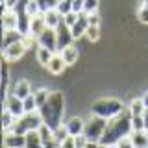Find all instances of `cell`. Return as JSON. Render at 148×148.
<instances>
[{
    "label": "cell",
    "instance_id": "1",
    "mask_svg": "<svg viewBox=\"0 0 148 148\" xmlns=\"http://www.w3.org/2000/svg\"><path fill=\"white\" fill-rule=\"evenodd\" d=\"M132 130H133L132 113H130V109L126 108L124 111H120L119 115H115V117H111L108 120L106 132H104V135L100 137L98 145L100 146H117L120 139L132 133Z\"/></svg>",
    "mask_w": 148,
    "mask_h": 148
},
{
    "label": "cell",
    "instance_id": "2",
    "mask_svg": "<svg viewBox=\"0 0 148 148\" xmlns=\"http://www.w3.org/2000/svg\"><path fill=\"white\" fill-rule=\"evenodd\" d=\"M43 120L48 126H59L63 119V111H65V96L59 91H50V96L46 98V102L39 108Z\"/></svg>",
    "mask_w": 148,
    "mask_h": 148
},
{
    "label": "cell",
    "instance_id": "3",
    "mask_svg": "<svg viewBox=\"0 0 148 148\" xmlns=\"http://www.w3.org/2000/svg\"><path fill=\"white\" fill-rule=\"evenodd\" d=\"M124 109H126V106L119 98H98L91 106V113L98 115V117H104V119H111Z\"/></svg>",
    "mask_w": 148,
    "mask_h": 148
},
{
    "label": "cell",
    "instance_id": "4",
    "mask_svg": "<svg viewBox=\"0 0 148 148\" xmlns=\"http://www.w3.org/2000/svg\"><path fill=\"white\" fill-rule=\"evenodd\" d=\"M108 120L109 119L98 117V115H92V119H89L85 122V130H83V133H85L87 139H89V145H98L100 137L104 135V132H106Z\"/></svg>",
    "mask_w": 148,
    "mask_h": 148
},
{
    "label": "cell",
    "instance_id": "5",
    "mask_svg": "<svg viewBox=\"0 0 148 148\" xmlns=\"http://www.w3.org/2000/svg\"><path fill=\"white\" fill-rule=\"evenodd\" d=\"M43 115H41V111H30V113H24L21 119H17V122L13 124V132L17 133H26L30 132V130H39V126L43 124Z\"/></svg>",
    "mask_w": 148,
    "mask_h": 148
},
{
    "label": "cell",
    "instance_id": "6",
    "mask_svg": "<svg viewBox=\"0 0 148 148\" xmlns=\"http://www.w3.org/2000/svg\"><path fill=\"white\" fill-rule=\"evenodd\" d=\"M26 50H28L26 39H21V41H17V43L2 48V59H6V61H18V59L26 54Z\"/></svg>",
    "mask_w": 148,
    "mask_h": 148
},
{
    "label": "cell",
    "instance_id": "7",
    "mask_svg": "<svg viewBox=\"0 0 148 148\" xmlns=\"http://www.w3.org/2000/svg\"><path fill=\"white\" fill-rule=\"evenodd\" d=\"M37 45H39V46H46V48H50L52 52H59V48H58V34H56V28L46 26L45 30L41 32V35L37 37Z\"/></svg>",
    "mask_w": 148,
    "mask_h": 148
},
{
    "label": "cell",
    "instance_id": "8",
    "mask_svg": "<svg viewBox=\"0 0 148 148\" xmlns=\"http://www.w3.org/2000/svg\"><path fill=\"white\" fill-rule=\"evenodd\" d=\"M2 145H4V148H24L26 146V135L24 133H17L13 130H4Z\"/></svg>",
    "mask_w": 148,
    "mask_h": 148
},
{
    "label": "cell",
    "instance_id": "9",
    "mask_svg": "<svg viewBox=\"0 0 148 148\" xmlns=\"http://www.w3.org/2000/svg\"><path fill=\"white\" fill-rule=\"evenodd\" d=\"M2 108L9 109L17 119H21L22 115H24V100L18 98L17 95H13V92H11V95L4 96V100H2Z\"/></svg>",
    "mask_w": 148,
    "mask_h": 148
},
{
    "label": "cell",
    "instance_id": "10",
    "mask_svg": "<svg viewBox=\"0 0 148 148\" xmlns=\"http://www.w3.org/2000/svg\"><path fill=\"white\" fill-rule=\"evenodd\" d=\"M56 34H58V48L63 50L65 46L72 45L74 43V37H72V32H71V26L65 24V21L56 28Z\"/></svg>",
    "mask_w": 148,
    "mask_h": 148
},
{
    "label": "cell",
    "instance_id": "11",
    "mask_svg": "<svg viewBox=\"0 0 148 148\" xmlns=\"http://www.w3.org/2000/svg\"><path fill=\"white\" fill-rule=\"evenodd\" d=\"M67 67H69V65L65 63V59L61 58V54H59V52H56V54L52 56V59L46 63V71H48L50 74H54V76L63 74V71H65Z\"/></svg>",
    "mask_w": 148,
    "mask_h": 148
},
{
    "label": "cell",
    "instance_id": "12",
    "mask_svg": "<svg viewBox=\"0 0 148 148\" xmlns=\"http://www.w3.org/2000/svg\"><path fill=\"white\" fill-rule=\"evenodd\" d=\"M18 11L17 9H4L2 13V30H17Z\"/></svg>",
    "mask_w": 148,
    "mask_h": 148
},
{
    "label": "cell",
    "instance_id": "13",
    "mask_svg": "<svg viewBox=\"0 0 148 148\" xmlns=\"http://www.w3.org/2000/svg\"><path fill=\"white\" fill-rule=\"evenodd\" d=\"M46 28V18H45V13H39V15L32 17V24H30V34L34 39H37V37L41 35V32H43Z\"/></svg>",
    "mask_w": 148,
    "mask_h": 148
},
{
    "label": "cell",
    "instance_id": "14",
    "mask_svg": "<svg viewBox=\"0 0 148 148\" xmlns=\"http://www.w3.org/2000/svg\"><path fill=\"white\" fill-rule=\"evenodd\" d=\"M17 11H18V24H17V30L21 32V34L28 35V34H30V24H32V15L26 11V9H22V8H18Z\"/></svg>",
    "mask_w": 148,
    "mask_h": 148
},
{
    "label": "cell",
    "instance_id": "15",
    "mask_svg": "<svg viewBox=\"0 0 148 148\" xmlns=\"http://www.w3.org/2000/svg\"><path fill=\"white\" fill-rule=\"evenodd\" d=\"M65 124H67L71 135H80V133H83V130H85V120L82 117H71Z\"/></svg>",
    "mask_w": 148,
    "mask_h": 148
},
{
    "label": "cell",
    "instance_id": "16",
    "mask_svg": "<svg viewBox=\"0 0 148 148\" xmlns=\"http://www.w3.org/2000/svg\"><path fill=\"white\" fill-rule=\"evenodd\" d=\"M135 148H146L148 146V132L146 130H132L130 133Z\"/></svg>",
    "mask_w": 148,
    "mask_h": 148
},
{
    "label": "cell",
    "instance_id": "17",
    "mask_svg": "<svg viewBox=\"0 0 148 148\" xmlns=\"http://www.w3.org/2000/svg\"><path fill=\"white\" fill-rule=\"evenodd\" d=\"M24 39V34H21L18 30H2V48L17 43V41Z\"/></svg>",
    "mask_w": 148,
    "mask_h": 148
},
{
    "label": "cell",
    "instance_id": "18",
    "mask_svg": "<svg viewBox=\"0 0 148 148\" xmlns=\"http://www.w3.org/2000/svg\"><path fill=\"white\" fill-rule=\"evenodd\" d=\"M45 18H46V26H52V28H58L63 22V15H61V11H59L58 8L46 9V11H45Z\"/></svg>",
    "mask_w": 148,
    "mask_h": 148
},
{
    "label": "cell",
    "instance_id": "19",
    "mask_svg": "<svg viewBox=\"0 0 148 148\" xmlns=\"http://www.w3.org/2000/svg\"><path fill=\"white\" fill-rule=\"evenodd\" d=\"M59 54H61V58L65 59V63L71 67V65L76 63V59H78V48L74 45H69V46H65L63 50H59Z\"/></svg>",
    "mask_w": 148,
    "mask_h": 148
},
{
    "label": "cell",
    "instance_id": "20",
    "mask_svg": "<svg viewBox=\"0 0 148 148\" xmlns=\"http://www.w3.org/2000/svg\"><path fill=\"white\" fill-rule=\"evenodd\" d=\"M13 95H17L18 98H26V96L32 95V87H30V82L28 80H18L13 87Z\"/></svg>",
    "mask_w": 148,
    "mask_h": 148
},
{
    "label": "cell",
    "instance_id": "21",
    "mask_svg": "<svg viewBox=\"0 0 148 148\" xmlns=\"http://www.w3.org/2000/svg\"><path fill=\"white\" fill-rule=\"evenodd\" d=\"M24 135H26V146H43L39 130H30V132H26Z\"/></svg>",
    "mask_w": 148,
    "mask_h": 148
},
{
    "label": "cell",
    "instance_id": "22",
    "mask_svg": "<svg viewBox=\"0 0 148 148\" xmlns=\"http://www.w3.org/2000/svg\"><path fill=\"white\" fill-rule=\"evenodd\" d=\"M15 122H17V117H15V115H13L9 109L2 108V130H11Z\"/></svg>",
    "mask_w": 148,
    "mask_h": 148
},
{
    "label": "cell",
    "instance_id": "23",
    "mask_svg": "<svg viewBox=\"0 0 148 148\" xmlns=\"http://www.w3.org/2000/svg\"><path fill=\"white\" fill-rule=\"evenodd\" d=\"M69 135H71V133H69L67 124H63V122H61L59 126H56V128H54V139L58 141V145H59V146L63 145V141H65V139H67Z\"/></svg>",
    "mask_w": 148,
    "mask_h": 148
},
{
    "label": "cell",
    "instance_id": "24",
    "mask_svg": "<svg viewBox=\"0 0 148 148\" xmlns=\"http://www.w3.org/2000/svg\"><path fill=\"white\" fill-rule=\"evenodd\" d=\"M54 54H56V52H52V50L46 48V46H39V48H37V59H39V63L45 65V67H46V63L52 59Z\"/></svg>",
    "mask_w": 148,
    "mask_h": 148
},
{
    "label": "cell",
    "instance_id": "25",
    "mask_svg": "<svg viewBox=\"0 0 148 148\" xmlns=\"http://www.w3.org/2000/svg\"><path fill=\"white\" fill-rule=\"evenodd\" d=\"M128 109H130L132 115H143V111L146 109V106H145V102H143V98H133L130 102Z\"/></svg>",
    "mask_w": 148,
    "mask_h": 148
},
{
    "label": "cell",
    "instance_id": "26",
    "mask_svg": "<svg viewBox=\"0 0 148 148\" xmlns=\"http://www.w3.org/2000/svg\"><path fill=\"white\" fill-rule=\"evenodd\" d=\"M100 35H102V32H100V24H89V28H87V41L89 43H96V41L100 39Z\"/></svg>",
    "mask_w": 148,
    "mask_h": 148
},
{
    "label": "cell",
    "instance_id": "27",
    "mask_svg": "<svg viewBox=\"0 0 148 148\" xmlns=\"http://www.w3.org/2000/svg\"><path fill=\"white\" fill-rule=\"evenodd\" d=\"M2 91H4V96H8V91H9V71H8V61L6 59L2 61Z\"/></svg>",
    "mask_w": 148,
    "mask_h": 148
},
{
    "label": "cell",
    "instance_id": "28",
    "mask_svg": "<svg viewBox=\"0 0 148 148\" xmlns=\"http://www.w3.org/2000/svg\"><path fill=\"white\" fill-rule=\"evenodd\" d=\"M34 96H35V102H37V106H43L45 102H46V98L50 96V89H46V87H41V89H37L35 92H34Z\"/></svg>",
    "mask_w": 148,
    "mask_h": 148
},
{
    "label": "cell",
    "instance_id": "29",
    "mask_svg": "<svg viewBox=\"0 0 148 148\" xmlns=\"http://www.w3.org/2000/svg\"><path fill=\"white\" fill-rule=\"evenodd\" d=\"M22 100H24V113H30V111H37V109H39L34 92H32L30 96H26V98H22Z\"/></svg>",
    "mask_w": 148,
    "mask_h": 148
},
{
    "label": "cell",
    "instance_id": "30",
    "mask_svg": "<svg viewBox=\"0 0 148 148\" xmlns=\"http://www.w3.org/2000/svg\"><path fill=\"white\" fill-rule=\"evenodd\" d=\"M89 146V139H87L85 133H80V135H74V148H83Z\"/></svg>",
    "mask_w": 148,
    "mask_h": 148
},
{
    "label": "cell",
    "instance_id": "31",
    "mask_svg": "<svg viewBox=\"0 0 148 148\" xmlns=\"http://www.w3.org/2000/svg\"><path fill=\"white\" fill-rule=\"evenodd\" d=\"M98 6H100V0H85V2H83V9H85L87 13L98 11Z\"/></svg>",
    "mask_w": 148,
    "mask_h": 148
},
{
    "label": "cell",
    "instance_id": "32",
    "mask_svg": "<svg viewBox=\"0 0 148 148\" xmlns=\"http://www.w3.org/2000/svg\"><path fill=\"white\" fill-rule=\"evenodd\" d=\"M137 18H139V22H143V24H148V6L146 4H143V6L137 9Z\"/></svg>",
    "mask_w": 148,
    "mask_h": 148
},
{
    "label": "cell",
    "instance_id": "33",
    "mask_svg": "<svg viewBox=\"0 0 148 148\" xmlns=\"http://www.w3.org/2000/svg\"><path fill=\"white\" fill-rule=\"evenodd\" d=\"M72 6H74V0H59L58 9L61 11V15H65V13L72 11Z\"/></svg>",
    "mask_w": 148,
    "mask_h": 148
},
{
    "label": "cell",
    "instance_id": "34",
    "mask_svg": "<svg viewBox=\"0 0 148 148\" xmlns=\"http://www.w3.org/2000/svg\"><path fill=\"white\" fill-rule=\"evenodd\" d=\"M132 126H133V130H145L143 115H132Z\"/></svg>",
    "mask_w": 148,
    "mask_h": 148
},
{
    "label": "cell",
    "instance_id": "35",
    "mask_svg": "<svg viewBox=\"0 0 148 148\" xmlns=\"http://www.w3.org/2000/svg\"><path fill=\"white\" fill-rule=\"evenodd\" d=\"M63 21H65V24L72 26L74 22L78 21V13L74 11V9H72V11H69V13H65V15H63Z\"/></svg>",
    "mask_w": 148,
    "mask_h": 148
},
{
    "label": "cell",
    "instance_id": "36",
    "mask_svg": "<svg viewBox=\"0 0 148 148\" xmlns=\"http://www.w3.org/2000/svg\"><path fill=\"white\" fill-rule=\"evenodd\" d=\"M119 148H122V146H133V141H132V137L130 135H126V137H122L119 141V145H117Z\"/></svg>",
    "mask_w": 148,
    "mask_h": 148
},
{
    "label": "cell",
    "instance_id": "37",
    "mask_svg": "<svg viewBox=\"0 0 148 148\" xmlns=\"http://www.w3.org/2000/svg\"><path fill=\"white\" fill-rule=\"evenodd\" d=\"M61 146H65V148H69V146H74V135H69V137L63 141V145H61Z\"/></svg>",
    "mask_w": 148,
    "mask_h": 148
},
{
    "label": "cell",
    "instance_id": "38",
    "mask_svg": "<svg viewBox=\"0 0 148 148\" xmlns=\"http://www.w3.org/2000/svg\"><path fill=\"white\" fill-rule=\"evenodd\" d=\"M37 4H39V8H41V11H46L48 9V0H37Z\"/></svg>",
    "mask_w": 148,
    "mask_h": 148
},
{
    "label": "cell",
    "instance_id": "39",
    "mask_svg": "<svg viewBox=\"0 0 148 148\" xmlns=\"http://www.w3.org/2000/svg\"><path fill=\"white\" fill-rule=\"evenodd\" d=\"M143 120H145V130L148 132V108L143 111Z\"/></svg>",
    "mask_w": 148,
    "mask_h": 148
},
{
    "label": "cell",
    "instance_id": "40",
    "mask_svg": "<svg viewBox=\"0 0 148 148\" xmlns=\"http://www.w3.org/2000/svg\"><path fill=\"white\" fill-rule=\"evenodd\" d=\"M58 6H59V0H48V9L58 8Z\"/></svg>",
    "mask_w": 148,
    "mask_h": 148
},
{
    "label": "cell",
    "instance_id": "41",
    "mask_svg": "<svg viewBox=\"0 0 148 148\" xmlns=\"http://www.w3.org/2000/svg\"><path fill=\"white\" fill-rule=\"evenodd\" d=\"M141 98H143V102H145V106H146V108H148V91H146L145 95L141 96Z\"/></svg>",
    "mask_w": 148,
    "mask_h": 148
},
{
    "label": "cell",
    "instance_id": "42",
    "mask_svg": "<svg viewBox=\"0 0 148 148\" xmlns=\"http://www.w3.org/2000/svg\"><path fill=\"white\" fill-rule=\"evenodd\" d=\"M143 4H146V6H148V0H143Z\"/></svg>",
    "mask_w": 148,
    "mask_h": 148
}]
</instances>
